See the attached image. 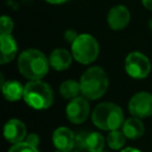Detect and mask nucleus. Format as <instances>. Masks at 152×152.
Here are the masks:
<instances>
[{
  "label": "nucleus",
  "instance_id": "1",
  "mask_svg": "<svg viewBox=\"0 0 152 152\" xmlns=\"http://www.w3.org/2000/svg\"><path fill=\"white\" fill-rule=\"evenodd\" d=\"M49 66V58L37 49L24 50L18 57V70L30 81L42 80L48 74Z\"/></svg>",
  "mask_w": 152,
  "mask_h": 152
},
{
  "label": "nucleus",
  "instance_id": "2",
  "mask_svg": "<svg viewBox=\"0 0 152 152\" xmlns=\"http://www.w3.org/2000/svg\"><path fill=\"white\" fill-rule=\"evenodd\" d=\"M108 76L100 66H90L81 76V94L87 100L100 99L108 88Z\"/></svg>",
  "mask_w": 152,
  "mask_h": 152
},
{
  "label": "nucleus",
  "instance_id": "3",
  "mask_svg": "<svg viewBox=\"0 0 152 152\" xmlns=\"http://www.w3.org/2000/svg\"><path fill=\"white\" fill-rule=\"evenodd\" d=\"M93 124L103 131H114L124 124L122 109L112 102H102L97 104L91 113Z\"/></svg>",
  "mask_w": 152,
  "mask_h": 152
},
{
  "label": "nucleus",
  "instance_id": "4",
  "mask_svg": "<svg viewBox=\"0 0 152 152\" xmlns=\"http://www.w3.org/2000/svg\"><path fill=\"white\" fill-rule=\"evenodd\" d=\"M24 89V100L33 109H46L53 102V91L51 87L42 80L28 81Z\"/></svg>",
  "mask_w": 152,
  "mask_h": 152
},
{
  "label": "nucleus",
  "instance_id": "5",
  "mask_svg": "<svg viewBox=\"0 0 152 152\" xmlns=\"http://www.w3.org/2000/svg\"><path fill=\"white\" fill-rule=\"evenodd\" d=\"M99 43L88 33H81L71 43L72 57L81 64H90L99 56Z\"/></svg>",
  "mask_w": 152,
  "mask_h": 152
},
{
  "label": "nucleus",
  "instance_id": "6",
  "mask_svg": "<svg viewBox=\"0 0 152 152\" xmlns=\"http://www.w3.org/2000/svg\"><path fill=\"white\" fill-rule=\"evenodd\" d=\"M125 70L129 77L141 80L148 76L151 71L150 59L139 51L129 52L125 59Z\"/></svg>",
  "mask_w": 152,
  "mask_h": 152
},
{
  "label": "nucleus",
  "instance_id": "7",
  "mask_svg": "<svg viewBox=\"0 0 152 152\" xmlns=\"http://www.w3.org/2000/svg\"><path fill=\"white\" fill-rule=\"evenodd\" d=\"M128 110L132 116L140 119L152 115V94L148 91H139L134 94L128 102Z\"/></svg>",
  "mask_w": 152,
  "mask_h": 152
},
{
  "label": "nucleus",
  "instance_id": "8",
  "mask_svg": "<svg viewBox=\"0 0 152 152\" xmlns=\"http://www.w3.org/2000/svg\"><path fill=\"white\" fill-rule=\"evenodd\" d=\"M90 112V107L88 100L84 96H77L69 101L65 108L66 118L70 122L78 125L87 120Z\"/></svg>",
  "mask_w": 152,
  "mask_h": 152
},
{
  "label": "nucleus",
  "instance_id": "9",
  "mask_svg": "<svg viewBox=\"0 0 152 152\" xmlns=\"http://www.w3.org/2000/svg\"><path fill=\"white\" fill-rule=\"evenodd\" d=\"M76 146L87 152H101L104 146V139L97 132H80L76 134Z\"/></svg>",
  "mask_w": 152,
  "mask_h": 152
},
{
  "label": "nucleus",
  "instance_id": "10",
  "mask_svg": "<svg viewBox=\"0 0 152 152\" xmlns=\"http://www.w3.org/2000/svg\"><path fill=\"white\" fill-rule=\"evenodd\" d=\"M52 142L58 151L71 152L76 145V135L68 127H57L52 133Z\"/></svg>",
  "mask_w": 152,
  "mask_h": 152
},
{
  "label": "nucleus",
  "instance_id": "11",
  "mask_svg": "<svg viewBox=\"0 0 152 152\" xmlns=\"http://www.w3.org/2000/svg\"><path fill=\"white\" fill-rule=\"evenodd\" d=\"M131 19V13L128 8L124 5H116L112 7L107 14V21L112 30L120 31L124 30Z\"/></svg>",
  "mask_w": 152,
  "mask_h": 152
},
{
  "label": "nucleus",
  "instance_id": "12",
  "mask_svg": "<svg viewBox=\"0 0 152 152\" xmlns=\"http://www.w3.org/2000/svg\"><path fill=\"white\" fill-rule=\"evenodd\" d=\"M26 135V126L19 119H10L4 126V137L13 145L23 142Z\"/></svg>",
  "mask_w": 152,
  "mask_h": 152
},
{
  "label": "nucleus",
  "instance_id": "13",
  "mask_svg": "<svg viewBox=\"0 0 152 152\" xmlns=\"http://www.w3.org/2000/svg\"><path fill=\"white\" fill-rule=\"evenodd\" d=\"M72 53L65 49H55L49 56V64L53 70H66L72 62Z\"/></svg>",
  "mask_w": 152,
  "mask_h": 152
},
{
  "label": "nucleus",
  "instance_id": "14",
  "mask_svg": "<svg viewBox=\"0 0 152 152\" xmlns=\"http://www.w3.org/2000/svg\"><path fill=\"white\" fill-rule=\"evenodd\" d=\"M0 43H1L0 63L6 64L15 57L18 51V45L15 39L12 37V34H0Z\"/></svg>",
  "mask_w": 152,
  "mask_h": 152
},
{
  "label": "nucleus",
  "instance_id": "15",
  "mask_svg": "<svg viewBox=\"0 0 152 152\" xmlns=\"http://www.w3.org/2000/svg\"><path fill=\"white\" fill-rule=\"evenodd\" d=\"M121 131L124 132L125 137L128 139H138L140 138L144 132H145V126L142 124V121L140 120V118L137 116H131L128 119H126L121 126Z\"/></svg>",
  "mask_w": 152,
  "mask_h": 152
},
{
  "label": "nucleus",
  "instance_id": "16",
  "mask_svg": "<svg viewBox=\"0 0 152 152\" xmlns=\"http://www.w3.org/2000/svg\"><path fill=\"white\" fill-rule=\"evenodd\" d=\"M1 80H2V82H1L2 94L7 101L13 102V101H18L21 97H24L25 87H23V84L20 82H18L15 80H11V81L5 82L2 75H1Z\"/></svg>",
  "mask_w": 152,
  "mask_h": 152
},
{
  "label": "nucleus",
  "instance_id": "17",
  "mask_svg": "<svg viewBox=\"0 0 152 152\" xmlns=\"http://www.w3.org/2000/svg\"><path fill=\"white\" fill-rule=\"evenodd\" d=\"M59 94L63 99L72 100L81 94V84L75 80H66L59 86Z\"/></svg>",
  "mask_w": 152,
  "mask_h": 152
},
{
  "label": "nucleus",
  "instance_id": "18",
  "mask_svg": "<svg viewBox=\"0 0 152 152\" xmlns=\"http://www.w3.org/2000/svg\"><path fill=\"white\" fill-rule=\"evenodd\" d=\"M125 138L126 137L122 131H119V129L109 131L107 135V144L113 150H120L125 145Z\"/></svg>",
  "mask_w": 152,
  "mask_h": 152
},
{
  "label": "nucleus",
  "instance_id": "19",
  "mask_svg": "<svg viewBox=\"0 0 152 152\" xmlns=\"http://www.w3.org/2000/svg\"><path fill=\"white\" fill-rule=\"evenodd\" d=\"M0 27H1L0 34H11V32L14 27V23H13L12 18L8 15H2L0 19Z\"/></svg>",
  "mask_w": 152,
  "mask_h": 152
},
{
  "label": "nucleus",
  "instance_id": "20",
  "mask_svg": "<svg viewBox=\"0 0 152 152\" xmlns=\"http://www.w3.org/2000/svg\"><path fill=\"white\" fill-rule=\"evenodd\" d=\"M8 152H39L37 147L27 144L26 141H23V142H19V144H14L10 150Z\"/></svg>",
  "mask_w": 152,
  "mask_h": 152
},
{
  "label": "nucleus",
  "instance_id": "21",
  "mask_svg": "<svg viewBox=\"0 0 152 152\" xmlns=\"http://www.w3.org/2000/svg\"><path fill=\"white\" fill-rule=\"evenodd\" d=\"M24 141H26L27 144H30V145L37 147L38 144H39V137H38V134H36V133H30L28 135H26V138H25Z\"/></svg>",
  "mask_w": 152,
  "mask_h": 152
},
{
  "label": "nucleus",
  "instance_id": "22",
  "mask_svg": "<svg viewBox=\"0 0 152 152\" xmlns=\"http://www.w3.org/2000/svg\"><path fill=\"white\" fill-rule=\"evenodd\" d=\"M77 36H78V34L76 33V31H75V30H71V28H70V30H66V31L64 32V39H65L68 43H70V44L77 38Z\"/></svg>",
  "mask_w": 152,
  "mask_h": 152
},
{
  "label": "nucleus",
  "instance_id": "23",
  "mask_svg": "<svg viewBox=\"0 0 152 152\" xmlns=\"http://www.w3.org/2000/svg\"><path fill=\"white\" fill-rule=\"evenodd\" d=\"M141 2L145 8H147L148 11H152V0H141Z\"/></svg>",
  "mask_w": 152,
  "mask_h": 152
},
{
  "label": "nucleus",
  "instance_id": "24",
  "mask_svg": "<svg viewBox=\"0 0 152 152\" xmlns=\"http://www.w3.org/2000/svg\"><path fill=\"white\" fill-rule=\"evenodd\" d=\"M45 1L49 2V4H52V5H59V4H63L68 0H45Z\"/></svg>",
  "mask_w": 152,
  "mask_h": 152
},
{
  "label": "nucleus",
  "instance_id": "25",
  "mask_svg": "<svg viewBox=\"0 0 152 152\" xmlns=\"http://www.w3.org/2000/svg\"><path fill=\"white\" fill-rule=\"evenodd\" d=\"M121 152H140V151L137 150V148H134V147H126V148H124Z\"/></svg>",
  "mask_w": 152,
  "mask_h": 152
},
{
  "label": "nucleus",
  "instance_id": "26",
  "mask_svg": "<svg viewBox=\"0 0 152 152\" xmlns=\"http://www.w3.org/2000/svg\"><path fill=\"white\" fill-rule=\"evenodd\" d=\"M56 152H63V151H58V150H57V151H56Z\"/></svg>",
  "mask_w": 152,
  "mask_h": 152
},
{
  "label": "nucleus",
  "instance_id": "27",
  "mask_svg": "<svg viewBox=\"0 0 152 152\" xmlns=\"http://www.w3.org/2000/svg\"><path fill=\"white\" fill-rule=\"evenodd\" d=\"M101 152H104V151H101Z\"/></svg>",
  "mask_w": 152,
  "mask_h": 152
},
{
  "label": "nucleus",
  "instance_id": "28",
  "mask_svg": "<svg viewBox=\"0 0 152 152\" xmlns=\"http://www.w3.org/2000/svg\"><path fill=\"white\" fill-rule=\"evenodd\" d=\"M71 152H72V151H71Z\"/></svg>",
  "mask_w": 152,
  "mask_h": 152
}]
</instances>
